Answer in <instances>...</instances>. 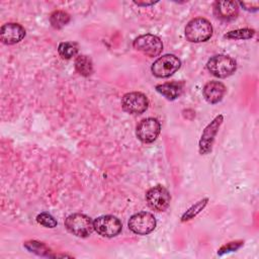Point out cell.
Returning <instances> with one entry per match:
<instances>
[{
	"mask_svg": "<svg viewBox=\"0 0 259 259\" xmlns=\"http://www.w3.org/2000/svg\"><path fill=\"white\" fill-rule=\"evenodd\" d=\"M24 247L32 253H35L37 255H41V256H52L50 254V249L41 242L38 241H27L24 243Z\"/></svg>",
	"mask_w": 259,
	"mask_h": 259,
	"instance_id": "21",
	"label": "cell"
},
{
	"mask_svg": "<svg viewBox=\"0 0 259 259\" xmlns=\"http://www.w3.org/2000/svg\"><path fill=\"white\" fill-rule=\"evenodd\" d=\"M227 91L226 86L220 81H209L202 89V94L208 103L215 104L220 102Z\"/></svg>",
	"mask_w": 259,
	"mask_h": 259,
	"instance_id": "14",
	"label": "cell"
},
{
	"mask_svg": "<svg viewBox=\"0 0 259 259\" xmlns=\"http://www.w3.org/2000/svg\"><path fill=\"white\" fill-rule=\"evenodd\" d=\"M161 131V124L157 118L147 117L142 119L136 128L138 139L146 144L153 143L158 138Z\"/></svg>",
	"mask_w": 259,
	"mask_h": 259,
	"instance_id": "10",
	"label": "cell"
},
{
	"mask_svg": "<svg viewBox=\"0 0 259 259\" xmlns=\"http://www.w3.org/2000/svg\"><path fill=\"white\" fill-rule=\"evenodd\" d=\"M25 36V29L22 25L15 22H8L0 28V39L5 45L19 42Z\"/></svg>",
	"mask_w": 259,
	"mask_h": 259,
	"instance_id": "12",
	"label": "cell"
},
{
	"mask_svg": "<svg viewBox=\"0 0 259 259\" xmlns=\"http://www.w3.org/2000/svg\"><path fill=\"white\" fill-rule=\"evenodd\" d=\"M213 13L222 20H232L239 13L238 3L235 1H217L213 4Z\"/></svg>",
	"mask_w": 259,
	"mask_h": 259,
	"instance_id": "13",
	"label": "cell"
},
{
	"mask_svg": "<svg viewBox=\"0 0 259 259\" xmlns=\"http://www.w3.org/2000/svg\"><path fill=\"white\" fill-rule=\"evenodd\" d=\"M156 90L168 100H174L182 93V84L178 82H167L156 86Z\"/></svg>",
	"mask_w": 259,
	"mask_h": 259,
	"instance_id": "15",
	"label": "cell"
},
{
	"mask_svg": "<svg viewBox=\"0 0 259 259\" xmlns=\"http://www.w3.org/2000/svg\"><path fill=\"white\" fill-rule=\"evenodd\" d=\"M184 33L188 41L202 42L209 39L212 35V26L207 19L196 17L186 24Z\"/></svg>",
	"mask_w": 259,
	"mask_h": 259,
	"instance_id": "1",
	"label": "cell"
},
{
	"mask_svg": "<svg viewBox=\"0 0 259 259\" xmlns=\"http://www.w3.org/2000/svg\"><path fill=\"white\" fill-rule=\"evenodd\" d=\"M133 47L139 51L142 52L144 55L154 58L161 54L163 50V44L159 36L154 34H142L135 38L133 41Z\"/></svg>",
	"mask_w": 259,
	"mask_h": 259,
	"instance_id": "6",
	"label": "cell"
},
{
	"mask_svg": "<svg viewBox=\"0 0 259 259\" xmlns=\"http://www.w3.org/2000/svg\"><path fill=\"white\" fill-rule=\"evenodd\" d=\"M79 46L75 41H63L58 47V53L63 59H71L77 55Z\"/></svg>",
	"mask_w": 259,
	"mask_h": 259,
	"instance_id": "17",
	"label": "cell"
},
{
	"mask_svg": "<svg viewBox=\"0 0 259 259\" xmlns=\"http://www.w3.org/2000/svg\"><path fill=\"white\" fill-rule=\"evenodd\" d=\"M255 35L253 28H239L227 32L224 37L228 39H249Z\"/></svg>",
	"mask_w": 259,
	"mask_h": 259,
	"instance_id": "20",
	"label": "cell"
},
{
	"mask_svg": "<svg viewBox=\"0 0 259 259\" xmlns=\"http://www.w3.org/2000/svg\"><path fill=\"white\" fill-rule=\"evenodd\" d=\"M66 229L73 235L86 238L94 231L93 221L84 213H72L65 220Z\"/></svg>",
	"mask_w": 259,
	"mask_h": 259,
	"instance_id": "3",
	"label": "cell"
},
{
	"mask_svg": "<svg viewBox=\"0 0 259 259\" xmlns=\"http://www.w3.org/2000/svg\"><path fill=\"white\" fill-rule=\"evenodd\" d=\"M244 242L243 241H235V242H230L224 246H222L219 251H218V254L219 255H224V254H227V253H230V252H234L236 250H238L239 248H241L243 246Z\"/></svg>",
	"mask_w": 259,
	"mask_h": 259,
	"instance_id": "23",
	"label": "cell"
},
{
	"mask_svg": "<svg viewBox=\"0 0 259 259\" xmlns=\"http://www.w3.org/2000/svg\"><path fill=\"white\" fill-rule=\"evenodd\" d=\"M76 71L84 77H88L93 73L92 60L86 55H80L75 60Z\"/></svg>",
	"mask_w": 259,
	"mask_h": 259,
	"instance_id": "16",
	"label": "cell"
},
{
	"mask_svg": "<svg viewBox=\"0 0 259 259\" xmlns=\"http://www.w3.org/2000/svg\"><path fill=\"white\" fill-rule=\"evenodd\" d=\"M208 202V198H202L200 200H198L197 202H195L193 205H191L181 217V222H187L192 220L194 217H196L207 204Z\"/></svg>",
	"mask_w": 259,
	"mask_h": 259,
	"instance_id": "19",
	"label": "cell"
},
{
	"mask_svg": "<svg viewBox=\"0 0 259 259\" xmlns=\"http://www.w3.org/2000/svg\"><path fill=\"white\" fill-rule=\"evenodd\" d=\"M156 219L154 214L148 211H141L133 214L127 223L128 229L138 235H148L156 228Z\"/></svg>",
	"mask_w": 259,
	"mask_h": 259,
	"instance_id": "7",
	"label": "cell"
},
{
	"mask_svg": "<svg viewBox=\"0 0 259 259\" xmlns=\"http://www.w3.org/2000/svg\"><path fill=\"white\" fill-rule=\"evenodd\" d=\"M223 121V114H219L204 127L198 142V152L200 155H207L211 152L212 144Z\"/></svg>",
	"mask_w": 259,
	"mask_h": 259,
	"instance_id": "5",
	"label": "cell"
},
{
	"mask_svg": "<svg viewBox=\"0 0 259 259\" xmlns=\"http://www.w3.org/2000/svg\"><path fill=\"white\" fill-rule=\"evenodd\" d=\"M93 225L94 231L98 235L107 238L115 237L121 232L122 229V225L119 219L110 214L98 217L93 221Z\"/></svg>",
	"mask_w": 259,
	"mask_h": 259,
	"instance_id": "8",
	"label": "cell"
},
{
	"mask_svg": "<svg viewBox=\"0 0 259 259\" xmlns=\"http://www.w3.org/2000/svg\"><path fill=\"white\" fill-rule=\"evenodd\" d=\"M121 106L127 113L141 114L147 110L149 100L142 92H128L122 96Z\"/></svg>",
	"mask_w": 259,
	"mask_h": 259,
	"instance_id": "11",
	"label": "cell"
},
{
	"mask_svg": "<svg viewBox=\"0 0 259 259\" xmlns=\"http://www.w3.org/2000/svg\"><path fill=\"white\" fill-rule=\"evenodd\" d=\"M70 21V15L62 10H56L50 15V22L56 29H60L68 24Z\"/></svg>",
	"mask_w": 259,
	"mask_h": 259,
	"instance_id": "18",
	"label": "cell"
},
{
	"mask_svg": "<svg viewBox=\"0 0 259 259\" xmlns=\"http://www.w3.org/2000/svg\"><path fill=\"white\" fill-rule=\"evenodd\" d=\"M146 201L152 209L156 211H164L170 205L171 195L164 186L156 185L147 191Z\"/></svg>",
	"mask_w": 259,
	"mask_h": 259,
	"instance_id": "9",
	"label": "cell"
},
{
	"mask_svg": "<svg viewBox=\"0 0 259 259\" xmlns=\"http://www.w3.org/2000/svg\"><path fill=\"white\" fill-rule=\"evenodd\" d=\"M135 3L137 5H143V6H148V5H152V4H155L156 2L154 1H151V2H140V1H135Z\"/></svg>",
	"mask_w": 259,
	"mask_h": 259,
	"instance_id": "25",
	"label": "cell"
},
{
	"mask_svg": "<svg viewBox=\"0 0 259 259\" xmlns=\"http://www.w3.org/2000/svg\"><path fill=\"white\" fill-rule=\"evenodd\" d=\"M181 66V61L172 54L164 55L158 58L151 67L154 76L158 78H167L173 75Z\"/></svg>",
	"mask_w": 259,
	"mask_h": 259,
	"instance_id": "4",
	"label": "cell"
},
{
	"mask_svg": "<svg viewBox=\"0 0 259 259\" xmlns=\"http://www.w3.org/2000/svg\"><path fill=\"white\" fill-rule=\"evenodd\" d=\"M239 4L247 11H257L258 10V2L255 1V2H239Z\"/></svg>",
	"mask_w": 259,
	"mask_h": 259,
	"instance_id": "24",
	"label": "cell"
},
{
	"mask_svg": "<svg viewBox=\"0 0 259 259\" xmlns=\"http://www.w3.org/2000/svg\"><path fill=\"white\" fill-rule=\"evenodd\" d=\"M36 222L46 228H55L57 226L56 219L49 212H40L36 215Z\"/></svg>",
	"mask_w": 259,
	"mask_h": 259,
	"instance_id": "22",
	"label": "cell"
},
{
	"mask_svg": "<svg viewBox=\"0 0 259 259\" xmlns=\"http://www.w3.org/2000/svg\"><path fill=\"white\" fill-rule=\"evenodd\" d=\"M206 69L211 75L218 78H227L235 73L237 63L230 56L215 55L207 61Z\"/></svg>",
	"mask_w": 259,
	"mask_h": 259,
	"instance_id": "2",
	"label": "cell"
}]
</instances>
